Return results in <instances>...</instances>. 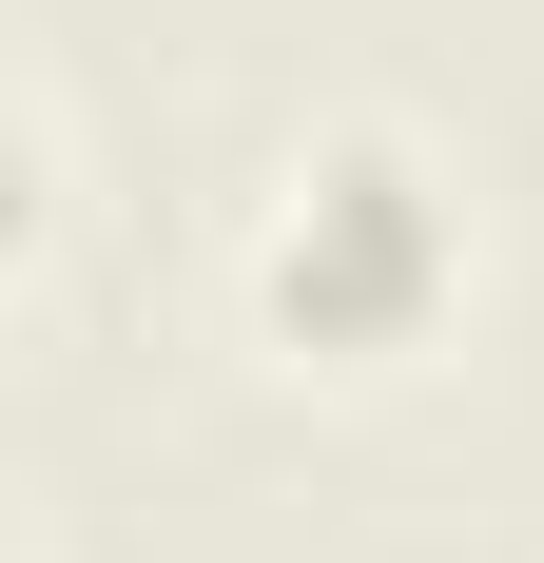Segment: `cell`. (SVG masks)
Returning <instances> with one entry per match:
<instances>
[{
    "label": "cell",
    "mask_w": 544,
    "mask_h": 563,
    "mask_svg": "<svg viewBox=\"0 0 544 563\" xmlns=\"http://www.w3.org/2000/svg\"><path fill=\"white\" fill-rule=\"evenodd\" d=\"M447 273H467V233H447V195L389 136H330L312 175H292V214H272L253 291H272V331L330 350V369H370V350H409L447 311Z\"/></svg>",
    "instance_id": "obj_1"
}]
</instances>
